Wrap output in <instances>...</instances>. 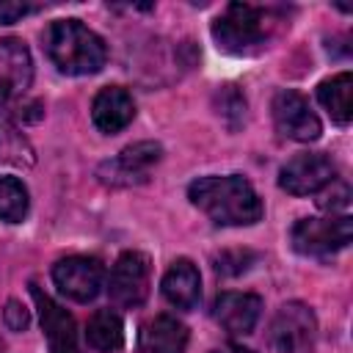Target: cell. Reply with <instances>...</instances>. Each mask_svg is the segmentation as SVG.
<instances>
[{"instance_id": "obj_1", "label": "cell", "mask_w": 353, "mask_h": 353, "mask_svg": "<svg viewBox=\"0 0 353 353\" xmlns=\"http://www.w3.org/2000/svg\"><path fill=\"white\" fill-rule=\"evenodd\" d=\"M188 199L218 226H251L262 218V199L251 182L237 174L199 176L190 182Z\"/></svg>"}, {"instance_id": "obj_2", "label": "cell", "mask_w": 353, "mask_h": 353, "mask_svg": "<svg viewBox=\"0 0 353 353\" xmlns=\"http://www.w3.org/2000/svg\"><path fill=\"white\" fill-rule=\"evenodd\" d=\"M41 47L47 58L63 74H94L108 61L105 41L85 28L80 19H55L41 33Z\"/></svg>"}, {"instance_id": "obj_3", "label": "cell", "mask_w": 353, "mask_h": 353, "mask_svg": "<svg viewBox=\"0 0 353 353\" xmlns=\"http://www.w3.org/2000/svg\"><path fill=\"white\" fill-rule=\"evenodd\" d=\"M273 22L276 19L268 8L248 6V3H229L223 14L212 22V39L218 50L229 55H248L270 39Z\"/></svg>"}, {"instance_id": "obj_4", "label": "cell", "mask_w": 353, "mask_h": 353, "mask_svg": "<svg viewBox=\"0 0 353 353\" xmlns=\"http://www.w3.org/2000/svg\"><path fill=\"white\" fill-rule=\"evenodd\" d=\"M353 237V221L350 215H328V218H301L292 232V248L303 256L328 259L336 251L347 248Z\"/></svg>"}, {"instance_id": "obj_5", "label": "cell", "mask_w": 353, "mask_h": 353, "mask_svg": "<svg viewBox=\"0 0 353 353\" xmlns=\"http://www.w3.org/2000/svg\"><path fill=\"white\" fill-rule=\"evenodd\" d=\"M317 320L306 303H284L268 328V353H312Z\"/></svg>"}, {"instance_id": "obj_6", "label": "cell", "mask_w": 353, "mask_h": 353, "mask_svg": "<svg viewBox=\"0 0 353 353\" xmlns=\"http://www.w3.org/2000/svg\"><path fill=\"white\" fill-rule=\"evenodd\" d=\"M152 262L141 251H124L108 276V295L121 309H135L149 295Z\"/></svg>"}, {"instance_id": "obj_7", "label": "cell", "mask_w": 353, "mask_h": 353, "mask_svg": "<svg viewBox=\"0 0 353 353\" xmlns=\"http://www.w3.org/2000/svg\"><path fill=\"white\" fill-rule=\"evenodd\" d=\"M163 146L154 141H141L127 149H121L113 160H105L97 171V176L110 188H130L149 179L152 168L160 163Z\"/></svg>"}, {"instance_id": "obj_8", "label": "cell", "mask_w": 353, "mask_h": 353, "mask_svg": "<svg viewBox=\"0 0 353 353\" xmlns=\"http://www.w3.org/2000/svg\"><path fill=\"white\" fill-rule=\"evenodd\" d=\"M33 83V58L22 39H0V110L17 108Z\"/></svg>"}, {"instance_id": "obj_9", "label": "cell", "mask_w": 353, "mask_h": 353, "mask_svg": "<svg viewBox=\"0 0 353 353\" xmlns=\"http://www.w3.org/2000/svg\"><path fill=\"white\" fill-rule=\"evenodd\" d=\"M336 176L334 163L320 152H301L290 157L279 171V188L290 196H312L328 188Z\"/></svg>"}, {"instance_id": "obj_10", "label": "cell", "mask_w": 353, "mask_h": 353, "mask_svg": "<svg viewBox=\"0 0 353 353\" xmlns=\"http://www.w3.org/2000/svg\"><path fill=\"white\" fill-rule=\"evenodd\" d=\"M52 281L66 298L77 303H88L99 295L105 284V265L94 256H66L55 262Z\"/></svg>"}, {"instance_id": "obj_11", "label": "cell", "mask_w": 353, "mask_h": 353, "mask_svg": "<svg viewBox=\"0 0 353 353\" xmlns=\"http://www.w3.org/2000/svg\"><path fill=\"white\" fill-rule=\"evenodd\" d=\"M270 110H273V124L284 138L309 143V141H317L320 132H323V124H320L317 113L312 110L306 97H301L298 91H290V88L279 91L273 97Z\"/></svg>"}, {"instance_id": "obj_12", "label": "cell", "mask_w": 353, "mask_h": 353, "mask_svg": "<svg viewBox=\"0 0 353 353\" xmlns=\"http://www.w3.org/2000/svg\"><path fill=\"white\" fill-rule=\"evenodd\" d=\"M30 295L39 306V320H41V331L50 342V353H80L74 317L61 303H55L47 292H41L39 284H30Z\"/></svg>"}, {"instance_id": "obj_13", "label": "cell", "mask_w": 353, "mask_h": 353, "mask_svg": "<svg viewBox=\"0 0 353 353\" xmlns=\"http://www.w3.org/2000/svg\"><path fill=\"white\" fill-rule=\"evenodd\" d=\"M262 314V298L254 292H221L212 303V317L229 334H251Z\"/></svg>"}, {"instance_id": "obj_14", "label": "cell", "mask_w": 353, "mask_h": 353, "mask_svg": "<svg viewBox=\"0 0 353 353\" xmlns=\"http://www.w3.org/2000/svg\"><path fill=\"white\" fill-rule=\"evenodd\" d=\"M132 116H135V102H132L130 91L121 85L102 88L91 102V121L105 135L121 132L132 121Z\"/></svg>"}, {"instance_id": "obj_15", "label": "cell", "mask_w": 353, "mask_h": 353, "mask_svg": "<svg viewBox=\"0 0 353 353\" xmlns=\"http://www.w3.org/2000/svg\"><path fill=\"white\" fill-rule=\"evenodd\" d=\"M185 347H188V328L171 314H154L138 331L141 353H185Z\"/></svg>"}, {"instance_id": "obj_16", "label": "cell", "mask_w": 353, "mask_h": 353, "mask_svg": "<svg viewBox=\"0 0 353 353\" xmlns=\"http://www.w3.org/2000/svg\"><path fill=\"white\" fill-rule=\"evenodd\" d=\"M163 295H165V301L171 306L182 309V312L196 309L199 306V298H201V276H199V268L190 259L171 262V268L163 276Z\"/></svg>"}, {"instance_id": "obj_17", "label": "cell", "mask_w": 353, "mask_h": 353, "mask_svg": "<svg viewBox=\"0 0 353 353\" xmlns=\"http://www.w3.org/2000/svg\"><path fill=\"white\" fill-rule=\"evenodd\" d=\"M317 99L339 127H347L353 119V74L339 72L323 80L317 85Z\"/></svg>"}, {"instance_id": "obj_18", "label": "cell", "mask_w": 353, "mask_h": 353, "mask_svg": "<svg viewBox=\"0 0 353 353\" xmlns=\"http://www.w3.org/2000/svg\"><path fill=\"white\" fill-rule=\"evenodd\" d=\"M85 342L97 353H116L124 345V323H121V317L116 312H110V309L94 312L88 325H85Z\"/></svg>"}, {"instance_id": "obj_19", "label": "cell", "mask_w": 353, "mask_h": 353, "mask_svg": "<svg viewBox=\"0 0 353 353\" xmlns=\"http://www.w3.org/2000/svg\"><path fill=\"white\" fill-rule=\"evenodd\" d=\"M0 157L8 160V163H17V165H30L36 157H33V149L28 143V138L19 132L11 110H0Z\"/></svg>"}, {"instance_id": "obj_20", "label": "cell", "mask_w": 353, "mask_h": 353, "mask_svg": "<svg viewBox=\"0 0 353 353\" xmlns=\"http://www.w3.org/2000/svg\"><path fill=\"white\" fill-rule=\"evenodd\" d=\"M28 188L17 176H0V221L19 223L28 215Z\"/></svg>"}, {"instance_id": "obj_21", "label": "cell", "mask_w": 353, "mask_h": 353, "mask_svg": "<svg viewBox=\"0 0 353 353\" xmlns=\"http://www.w3.org/2000/svg\"><path fill=\"white\" fill-rule=\"evenodd\" d=\"M215 113L221 116V121L229 127V130H237L243 127L245 121V97L240 94L237 85H221L215 91Z\"/></svg>"}, {"instance_id": "obj_22", "label": "cell", "mask_w": 353, "mask_h": 353, "mask_svg": "<svg viewBox=\"0 0 353 353\" xmlns=\"http://www.w3.org/2000/svg\"><path fill=\"white\" fill-rule=\"evenodd\" d=\"M256 256L251 251H223L215 256V270L223 276H240L243 270H248V262H254Z\"/></svg>"}, {"instance_id": "obj_23", "label": "cell", "mask_w": 353, "mask_h": 353, "mask_svg": "<svg viewBox=\"0 0 353 353\" xmlns=\"http://www.w3.org/2000/svg\"><path fill=\"white\" fill-rule=\"evenodd\" d=\"M3 320H6V325L11 328V331H25L28 325H30V312L19 303V301H8L6 303V309H3Z\"/></svg>"}, {"instance_id": "obj_24", "label": "cell", "mask_w": 353, "mask_h": 353, "mask_svg": "<svg viewBox=\"0 0 353 353\" xmlns=\"http://www.w3.org/2000/svg\"><path fill=\"white\" fill-rule=\"evenodd\" d=\"M33 6L28 3H8V0H0V25H11L17 19H22L25 14H30Z\"/></svg>"}, {"instance_id": "obj_25", "label": "cell", "mask_w": 353, "mask_h": 353, "mask_svg": "<svg viewBox=\"0 0 353 353\" xmlns=\"http://www.w3.org/2000/svg\"><path fill=\"white\" fill-rule=\"evenodd\" d=\"M210 353H251V350H245V347H240V345H223V347H215V350H210Z\"/></svg>"}]
</instances>
